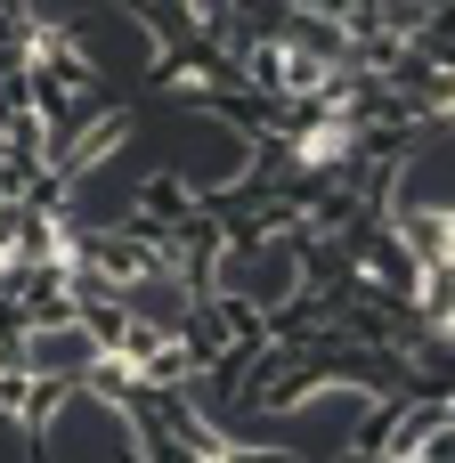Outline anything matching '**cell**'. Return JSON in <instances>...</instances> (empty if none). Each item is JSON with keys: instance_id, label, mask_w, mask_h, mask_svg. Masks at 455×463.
<instances>
[{"instance_id": "6da1fadb", "label": "cell", "mask_w": 455, "mask_h": 463, "mask_svg": "<svg viewBox=\"0 0 455 463\" xmlns=\"http://www.w3.org/2000/svg\"><path fill=\"white\" fill-rule=\"evenodd\" d=\"M16 358H24L33 383H57V391H90V374L106 366V350H98V334H90L81 317H41V326H24V334H16Z\"/></svg>"}]
</instances>
